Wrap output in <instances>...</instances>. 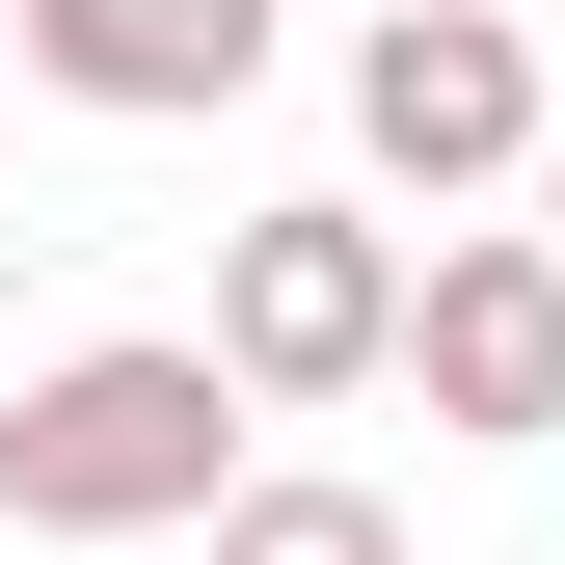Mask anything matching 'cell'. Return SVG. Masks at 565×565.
Listing matches in <instances>:
<instances>
[{"label":"cell","instance_id":"obj_1","mask_svg":"<svg viewBox=\"0 0 565 565\" xmlns=\"http://www.w3.org/2000/svg\"><path fill=\"white\" fill-rule=\"evenodd\" d=\"M243 431H269V404L216 377V323H108V350H54V377L0 404V512H28V539H216L269 484Z\"/></svg>","mask_w":565,"mask_h":565},{"label":"cell","instance_id":"obj_6","mask_svg":"<svg viewBox=\"0 0 565 565\" xmlns=\"http://www.w3.org/2000/svg\"><path fill=\"white\" fill-rule=\"evenodd\" d=\"M216 565H404V512H377V484H323V458H269L243 512H216Z\"/></svg>","mask_w":565,"mask_h":565},{"label":"cell","instance_id":"obj_3","mask_svg":"<svg viewBox=\"0 0 565 565\" xmlns=\"http://www.w3.org/2000/svg\"><path fill=\"white\" fill-rule=\"evenodd\" d=\"M539 54H512V0H404V28H350V162H377V189H431V216H458V189H539Z\"/></svg>","mask_w":565,"mask_h":565},{"label":"cell","instance_id":"obj_4","mask_svg":"<svg viewBox=\"0 0 565 565\" xmlns=\"http://www.w3.org/2000/svg\"><path fill=\"white\" fill-rule=\"evenodd\" d=\"M404 377H431V431H458V458H539V431H565V243H539V216L431 243V297H404Z\"/></svg>","mask_w":565,"mask_h":565},{"label":"cell","instance_id":"obj_8","mask_svg":"<svg viewBox=\"0 0 565 565\" xmlns=\"http://www.w3.org/2000/svg\"><path fill=\"white\" fill-rule=\"evenodd\" d=\"M350 28H404V0H350Z\"/></svg>","mask_w":565,"mask_h":565},{"label":"cell","instance_id":"obj_5","mask_svg":"<svg viewBox=\"0 0 565 565\" xmlns=\"http://www.w3.org/2000/svg\"><path fill=\"white\" fill-rule=\"evenodd\" d=\"M269 28H297V0H0V54H28L54 108H135V135L243 108V82H269Z\"/></svg>","mask_w":565,"mask_h":565},{"label":"cell","instance_id":"obj_2","mask_svg":"<svg viewBox=\"0 0 565 565\" xmlns=\"http://www.w3.org/2000/svg\"><path fill=\"white\" fill-rule=\"evenodd\" d=\"M404 297H431V269H404L377 189H297V216L216 243V377H243V404H377V377H404Z\"/></svg>","mask_w":565,"mask_h":565},{"label":"cell","instance_id":"obj_7","mask_svg":"<svg viewBox=\"0 0 565 565\" xmlns=\"http://www.w3.org/2000/svg\"><path fill=\"white\" fill-rule=\"evenodd\" d=\"M539 243H565V135H539Z\"/></svg>","mask_w":565,"mask_h":565}]
</instances>
